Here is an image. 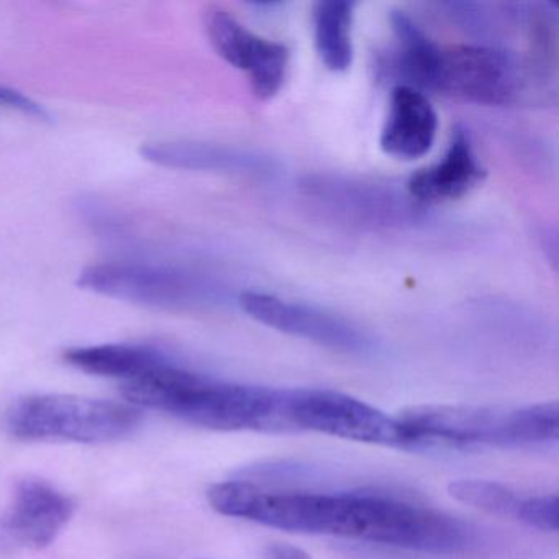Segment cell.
<instances>
[{
  "mask_svg": "<svg viewBox=\"0 0 559 559\" xmlns=\"http://www.w3.org/2000/svg\"><path fill=\"white\" fill-rule=\"evenodd\" d=\"M221 515L302 535L336 536L411 551L448 555L466 549L469 526L431 507L369 490H274L224 480L207 490Z\"/></svg>",
  "mask_w": 559,
  "mask_h": 559,
  "instance_id": "cell-1",
  "label": "cell"
},
{
  "mask_svg": "<svg viewBox=\"0 0 559 559\" xmlns=\"http://www.w3.org/2000/svg\"><path fill=\"white\" fill-rule=\"evenodd\" d=\"M122 392L135 407L166 412L209 430L281 431L283 389L217 381L169 361L123 382Z\"/></svg>",
  "mask_w": 559,
  "mask_h": 559,
  "instance_id": "cell-2",
  "label": "cell"
},
{
  "mask_svg": "<svg viewBox=\"0 0 559 559\" xmlns=\"http://www.w3.org/2000/svg\"><path fill=\"white\" fill-rule=\"evenodd\" d=\"M132 404L63 394L17 399L5 415L9 433L25 441L107 443L132 435L142 424Z\"/></svg>",
  "mask_w": 559,
  "mask_h": 559,
  "instance_id": "cell-3",
  "label": "cell"
},
{
  "mask_svg": "<svg viewBox=\"0 0 559 559\" xmlns=\"http://www.w3.org/2000/svg\"><path fill=\"white\" fill-rule=\"evenodd\" d=\"M280 424L281 431H313L358 443L401 448L394 415L332 389H283Z\"/></svg>",
  "mask_w": 559,
  "mask_h": 559,
  "instance_id": "cell-4",
  "label": "cell"
},
{
  "mask_svg": "<svg viewBox=\"0 0 559 559\" xmlns=\"http://www.w3.org/2000/svg\"><path fill=\"white\" fill-rule=\"evenodd\" d=\"M533 81L525 61L503 48L441 47L431 91L480 106H507L522 99Z\"/></svg>",
  "mask_w": 559,
  "mask_h": 559,
  "instance_id": "cell-5",
  "label": "cell"
},
{
  "mask_svg": "<svg viewBox=\"0 0 559 559\" xmlns=\"http://www.w3.org/2000/svg\"><path fill=\"white\" fill-rule=\"evenodd\" d=\"M83 289L152 309H189L221 299L214 284L175 267L145 263L87 266L78 281Z\"/></svg>",
  "mask_w": 559,
  "mask_h": 559,
  "instance_id": "cell-6",
  "label": "cell"
},
{
  "mask_svg": "<svg viewBox=\"0 0 559 559\" xmlns=\"http://www.w3.org/2000/svg\"><path fill=\"white\" fill-rule=\"evenodd\" d=\"M401 448H510V411L473 405H417L394 415Z\"/></svg>",
  "mask_w": 559,
  "mask_h": 559,
  "instance_id": "cell-7",
  "label": "cell"
},
{
  "mask_svg": "<svg viewBox=\"0 0 559 559\" xmlns=\"http://www.w3.org/2000/svg\"><path fill=\"white\" fill-rule=\"evenodd\" d=\"M300 189L323 211L359 227H405L424 217L421 205L407 191L401 192L388 182L313 175L300 182Z\"/></svg>",
  "mask_w": 559,
  "mask_h": 559,
  "instance_id": "cell-8",
  "label": "cell"
},
{
  "mask_svg": "<svg viewBox=\"0 0 559 559\" xmlns=\"http://www.w3.org/2000/svg\"><path fill=\"white\" fill-rule=\"evenodd\" d=\"M238 304L251 319L286 335L353 355L372 348L371 336L359 326L316 307L264 293H243Z\"/></svg>",
  "mask_w": 559,
  "mask_h": 559,
  "instance_id": "cell-9",
  "label": "cell"
},
{
  "mask_svg": "<svg viewBox=\"0 0 559 559\" xmlns=\"http://www.w3.org/2000/svg\"><path fill=\"white\" fill-rule=\"evenodd\" d=\"M76 502L53 484L25 477L15 484L8 509L0 516V543L12 549H45L63 532Z\"/></svg>",
  "mask_w": 559,
  "mask_h": 559,
  "instance_id": "cell-10",
  "label": "cell"
},
{
  "mask_svg": "<svg viewBox=\"0 0 559 559\" xmlns=\"http://www.w3.org/2000/svg\"><path fill=\"white\" fill-rule=\"evenodd\" d=\"M205 31L218 57L248 74L258 99H273L280 93L289 67L286 45L251 34L224 9L207 12Z\"/></svg>",
  "mask_w": 559,
  "mask_h": 559,
  "instance_id": "cell-11",
  "label": "cell"
},
{
  "mask_svg": "<svg viewBox=\"0 0 559 559\" xmlns=\"http://www.w3.org/2000/svg\"><path fill=\"white\" fill-rule=\"evenodd\" d=\"M484 179L486 168L474 150L469 133L463 127H456L443 159L415 173L405 191L417 204H440L469 194Z\"/></svg>",
  "mask_w": 559,
  "mask_h": 559,
  "instance_id": "cell-12",
  "label": "cell"
},
{
  "mask_svg": "<svg viewBox=\"0 0 559 559\" xmlns=\"http://www.w3.org/2000/svg\"><path fill=\"white\" fill-rule=\"evenodd\" d=\"M146 162L165 168L188 171L227 173L240 176H270L276 171V163L270 156L235 146L212 145L195 142H159L142 146Z\"/></svg>",
  "mask_w": 559,
  "mask_h": 559,
  "instance_id": "cell-13",
  "label": "cell"
},
{
  "mask_svg": "<svg viewBox=\"0 0 559 559\" xmlns=\"http://www.w3.org/2000/svg\"><path fill=\"white\" fill-rule=\"evenodd\" d=\"M438 130V116L428 97L407 86H395L381 132L385 155L404 162L430 152Z\"/></svg>",
  "mask_w": 559,
  "mask_h": 559,
  "instance_id": "cell-14",
  "label": "cell"
},
{
  "mask_svg": "<svg viewBox=\"0 0 559 559\" xmlns=\"http://www.w3.org/2000/svg\"><path fill=\"white\" fill-rule=\"evenodd\" d=\"M64 359L68 365L81 371L103 378L122 379L123 382L148 374L169 361L168 356L159 349L130 343L68 349Z\"/></svg>",
  "mask_w": 559,
  "mask_h": 559,
  "instance_id": "cell-15",
  "label": "cell"
},
{
  "mask_svg": "<svg viewBox=\"0 0 559 559\" xmlns=\"http://www.w3.org/2000/svg\"><path fill=\"white\" fill-rule=\"evenodd\" d=\"M353 12L355 4L345 0H322L313 5L317 53L333 73H343L353 63Z\"/></svg>",
  "mask_w": 559,
  "mask_h": 559,
  "instance_id": "cell-16",
  "label": "cell"
},
{
  "mask_svg": "<svg viewBox=\"0 0 559 559\" xmlns=\"http://www.w3.org/2000/svg\"><path fill=\"white\" fill-rule=\"evenodd\" d=\"M448 492L464 506L519 523H522L523 512L528 502V496H522L503 484L486 479L453 480L448 487Z\"/></svg>",
  "mask_w": 559,
  "mask_h": 559,
  "instance_id": "cell-17",
  "label": "cell"
},
{
  "mask_svg": "<svg viewBox=\"0 0 559 559\" xmlns=\"http://www.w3.org/2000/svg\"><path fill=\"white\" fill-rule=\"evenodd\" d=\"M522 523L538 532H558V496L556 493L530 496Z\"/></svg>",
  "mask_w": 559,
  "mask_h": 559,
  "instance_id": "cell-18",
  "label": "cell"
},
{
  "mask_svg": "<svg viewBox=\"0 0 559 559\" xmlns=\"http://www.w3.org/2000/svg\"><path fill=\"white\" fill-rule=\"evenodd\" d=\"M267 559H310L304 549L297 546L286 545V543H273L266 548Z\"/></svg>",
  "mask_w": 559,
  "mask_h": 559,
  "instance_id": "cell-19",
  "label": "cell"
}]
</instances>
